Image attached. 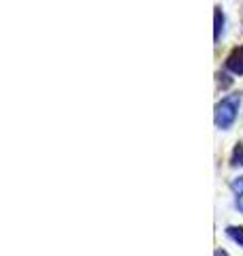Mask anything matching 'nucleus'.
<instances>
[{"label":"nucleus","instance_id":"f257e3e1","mask_svg":"<svg viewBox=\"0 0 243 256\" xmlns=\"http://www.w3.org/2000/svg\"><path fill=\"white\" fill-rule=\"evenodd\" d=\"M239 105H241V96L239 94H228L216 105V126L222 130H228L234 124V120L239 116Z\"/></svg>","mask_w":243,"mask_h":256},{"label":"nucleus","instance_id":"f03ea898","mask_svg":"<svg viewBox=\"0 0 243 256\" xmlns=\"http://www.w3.org/2000/svg\"><path fill=\"white\" fill-rule=\"evenodd\" d=\"M224 66H226V70H230L232 75H243V45L234 47V50L226 56Z\"/></svg>","mask_w":243,"mask_h":256},{"label":"nucleus","instance_id":"7ed1b4c3","mask_svg":"<svg viewBox=\"0 0 243 256\" xmlns=\"http://www.w3.org/2000/svg\"><path fill=\"white\" fill-rule=\"evenodd\" d=\"M214 41L216 43H220V38H222V32H224V24H226V18H224V11H222V6H216V11H214Z\"/></svg>","mask_w":243,"mask_h":256},{"label":"nucleus","instance_id":"20e7f679","mask_svg":"<svg viewBox=\"0 0 243 256\" xmlns=\"http://www.w3.org/2000/svg\"><path fill=\"white\" fill-rule=\"evenodd\" d=\"M226 235L239 248H243V226H226Z\"/></svg>","mask_w":243,"mask_h":256},{"label":"nucleus","instance_id":"39448f33","mask_svg":"<svg viewBox=\"0 0 243 256\" xmlns=\"http://www.w3.org/2000/svg\"><path fill=\"white\" fill-rule=\"evenodd\" d=\"M230 164L232 166H243V143H237L232 150V156H230Z\"/></svg>","mask_w":243,"mask_h":256},{"label":"nucleus","instance_id":"423d86ee","mask_svg":"<svg viewBox=\"0 0 243 256\" xmlns=\"http://www.w3.org/2000/svg\"><path fill=\"white\" fill-rule=\"evenodd\" d=\"M230 188L234 190V192H239V190H243V178H237L232 184H230Z\"/></svg>","mask_w":243,"mask_h":256},{"label":"nucleus","instance_id":"0eeeda50","mask_svg":"<svg viewBox=\"0 0 243 256\" xmlns=\"http://www.w3.org/2000/svg\"><path fill=\"white\" fill-rule=\"evenodd\" d=\"M237 194V210L243 214V190H239V192H234Z\"/></svg>","mask_w":243,"mask_h":256},{"label":"nucleus","instance_id":"6e6552de","mask_svg":"<svg viewBox=\"0 0 243 256\" xmlns=\"http://www.w3.org/2000/svg\"><path fill=\"white\" fill-rule=\"evenodd\" d=\"M216 256H230L228 252H224V250H220V248H218V250H216Z\"/></svg>","mask_w":243,"mask_h":256}]
</instances>
